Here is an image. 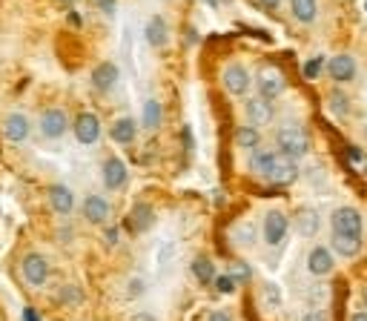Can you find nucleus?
Wrapping results in <instances>:
<instances>
[{"mask_svg": "<svg viewBox=\"0 0 367 321\" xmlns=\"http://www.w3.org/2000/svg\"><path fill=\"white\" fill-rule=\"evenodd\" d=\"M284 235H287V215L279 210H270L264 215V241L270 247H276L284 241Z\"/></svg>", "mask_w": 367, "mask_h": 321, "instance_id": "nucleus-9", "label": "nucleus"}, {"mask_svg": "<svg viewBox=\"0 0 367 321\" xmlns=\"http://www.w3.org/2000/svg\"><path fill=\"white\" fill-rule=\"evenodd\" d=\"M307 270L313 272V276H327V272L333 270V252L327 247H316L310 252V259H307Z\"/></svg>", "mask_w": 367, "mask_h": 321, "instance_id": "nucleus-20", "label": "nucleus"}, {"mask_svg": "<svg viewBox=\"0 0 367 321\" xmlns=\"http://www.w3.org/2000/svg\"><path fill=\"white\" fill-rule=\"evenodd\" d=\"M276 164H279V155H276V152L255 150L252 158H250V172H252V175H259V178H267V181H270V175H273Z\"/></svg>", "mask_w": 367, "mask_h": 321, "instance_id": "nucleus-13", "label": "nucleus"}, {"mask_svg": "<svg viewBox=\"0 0 367 321\" xmlns=\"http://www.w3.org/2000/svg\"><path fill=\"white\" fill-rule=\"evenodd\" d=\"M101 178H104V187L106 189H121L126 187V181H130V169H126V164L121 158H106L104 160V172H101Z\"/></svg>", "mask_w": 367, "mask_h": 321, "instance_id": "nucleus-5", "label": "nucleus"}, {"mask_svg": "<svg viewBox=\"0 0 367 321\" xmlns=\"http://www.w3.org/2000/svg\"><path fill=\"white\" fill-rule=\"evenodd\" d=\"M364 304H367V287H364Z\"/></svg>", "mask_w": 367, "mask_h": 321, "instance_id": "nucleus-43", "label": "nucleus"}, {"mask_svg": "<svg viewBox=\"0 0 367 321\" xmlns=\"http://www.w3.org/2000/svg\"><path fill=\"white\" fill-rule=\"evenodd\" d=\"M213 284H215V290H218V293H224V296H233V293H235V284H238V281L233 278V272H227V276H215V281H213Z\"/></svg>", "mask_w": 367, "mask_h": 321, "instance_id": "nucleus-29", "label": "nucleus"}, {"mask_svg": "<svg viewBox=\"0 0 367 321\" xmlns=\"http://www.w3.org/2000/svg\"><path fill=\"white\" fill-rule=\"evenodd\" d=\"M75 138H78V143H84V147L98 143V138H101V121H98L95 112H81V115L75 118Z\"/></svg>", "mask_w": 367, "mask_h": 321, "instance_id": "nucleus-2", "label": "nucleus"}, {"mask_svg": "<svg viewBox=\"0 0 367 321\" xmlns=\"http://www.w3.org/2000/svg\"><path fill=\"white\" fill-rule=\"evenodd\" d=\"M276 143H279L281 155L301 158V155H307V150H310V135L301 130V126L290 123V126H281V130L276 132Z\"/></svg>", "mask_w": 367, "mask_h": 321, "instance_id": "nucleus-1", "label": "nucleus"}, {"mask_svg": "<svg viewBox=\"0 0 367 321\" xmlns=\"http://www.w3.org/2000/svg\"><path fill=\"white\" fill-rule=\"evenodd\" d=\"M58 301L60 304H72V307H78V304H84V293H81V287L78 284H63L60 287V293H58Z\"/></svg>", "mask_w": 367, "mask_h": 321, "instance_id": "nucleus-28", "label": "nucleus"}, {"mask_svg": "<svg viewBox=\"0 0 367 321\" xmlns=\"http://www.w3.org/2000/svg\"><path fill=\"white\" fill-rule=\"evenodd\" d=\"M327 72L333 80H339V84H347V80L356 78V60L350 55H336L330 63H327Z\"/></svg>", "mask_w": 367, "mask_h": 321, "instance_id": "nucleus-15", "label": "nucleus"}, {"mask_svg": "<svg viewBox=\"0 0 367 321\" xmlns=\"http://www.w3.org/2000/svg\"><path fill=\"white\" fill-rule=\"evenodd\" d=\"M135 321H152V318H150V316H138Z\"/></svg>", "mask_w": 367, "mask_h": 321, "instance_id": "nucleus-41", "label": "nucleus"}, {"mask_svg": "<svg viewBox=\"0 0 367 321\" xmlns=\"http://www.w3.org/2000/svg\"><path fill=\"white\" fill-rule=\"evenodd\" d=\"M305 321H327V316L324 313H307Z\"/></svg>", "mask_w": 367, "mask_h": 321, "instance_id": "nucleus-37", "label": "nucleus"}, {"mask_svg": "<svg viewBox=\"0 0 367 321\" xmlns=\"http://www.w3.org/2000/svg\"><path fill=\"white\" fill-rule=\"evenodd\" d=\"M281 3V0H261V6H267V9H276Z\"/></svg>", "mask_w": 367, "mask_h": 321, "instance_id": "nucleus-38", "label": "nucleus"}, {"mask_svg": "<svg viewBox=\"0 0 367 321\" xmlns=\"http://www.w3.org/2000/svg\"><path fill=\"white\" fill-rule=\"evenodd\" d=\"M109 135H113L115 143H121V147H126V143H132L135 135H138V123L132 118H118L113 123V130H109Z\"/></svg>", "mask_w": 367, "mask_h": 321, "instance_id": "nucleus-21", "label": "nucleus"}, {"mask_svg": "<svg viewBox=\"0 0 367 321\" xmlns=\"http://www.w3.org/2000/svg\"><path fill=\"white\" fill-rule=\"evenodd\" d=\"M104 235H106V244H118V241H121V230L118 227H109Z\"/></svg>", "mask_w": 367, "mask_h": 321, "instance_id": "nucleus-34", "label": "nucleus"}, {"mask_svg": "<svg viewBox=\"0 0 367 321\" xmlns=\"http://www.w3.org/2000/svg\"><path fill=\"white\" fill-rule=\"evenodd\" d=\"M296 227H298L301 235H316V230H318V215H316L313 210H301V213L296 215Z\"/></svg>", "mask_w": 367, "mask_h": 321, "instance_id": "nucleus-27", "label": "nucleus"}, {"mask_svg": "<svg viewBox=\"0 0 367 321\" xmlns=\"http://www.w3.org/2000/svg\"><path fill=\"white\" fill-rule=\"evenodd\" d=\"M143 35H147L150 46L161 49V46H167V40H169V26H167V21L161 18V14H155V18H150L147 29H143Z\"/></svg>", "mask_w": 367, "mask_h": 321, "instance_id": "nucleus-18", "label": "nucleus"}, {"mask_svg": "<svg viewBox=\"0 0 367 321\" xmlns=\"http://www.w3.org/2000/svg\"><path fill=\"white\" fill-rule=\"evenodd\" d=\"M233 278H235V281H247V278H250V267H247L244 261H238V264L233 267Z\"/></svg>", "mask_w": 367, "mask_h": 321, "instance_id": "nucleus-33", "label": "nucleus"}, {"mask_svg": "<svg viewBox=\"0 0 367 321\" xmlns=\"http://www.w3.org/2000/svg\"><path fill=\"white\" fill-rule=\"evenodd\" d=\"M318 72H322V58H313L305 63V78H318Z\"/></svg>", "mask_w": 367, "mask_h": 321, "instance_id": "nucleus-32", "label": "nucleus"}, {"mask_svg": "<svg viewBox=\"0 0 367 321\" xmlns=\"http://www.w3.org/2000/svg\"><path fill=\"white\" fill-rule=\"evenodd\" d=\"M69 130V118L63 109H46L40 115V135L49 138V141H58L63 138V132Z\"/></svg>", "mask_w": 367, "mask_h": 321, "instance_id": "nucleus-3", "label": "nucleus"}, {"mask_svg": "<svg viewBox=\"0 0 367 321\" xmlns=\"http://www.w3.org/2000/svg\"><path fill=\"white\" fill-rule=\"evenodd\" d=\"M206 3H210V6H218V3H221V0H206Z\"/></svg>", "mask_w": 367, "mask_h": 321, "instance_id": "nucleus-42", "label": "nucleus"}, {"mask_svg": "<svg viewBox=\"0 0 367 321\" xmlns=\"http://www.w3.org/2000/svg\"><path fill=\"white\" fill-rule=\"evenodd\" d=\"M81 213H84V218L92 224V227H101V224H106L109 221V201L104 198V195H86L84 198V204H81Z\"/></svg>", "mask_w": 367, "mask_h": 321, "instance_id": "nucleus-6", "label": "nucleus"}, {"mask_svg": "<svg viewBox=\"0 0 367 321\" xmlns=\"http://www.w3.org/2000/svg\"><path fill=\"white\" fill-rule=\"evenodd\" d=\"M118 84V67L115 63H98V67L92 69V86L98 89V92H109Z\"/></svg>", "mask_w": 367, "mask_h": 321, "instance_id": "nucleus-16", "label": "nucleus"}, {"mask_svg": "<svg viewBox=\"0 0 367 321\" xmlns=\"http://www.w3.org/2000/svg\"><path fill=\"white\" fill-rule=\"evenodd\" d=\"M273 104H270V98H264V95H259V98H250L247 101V118L252 126H267L270 121H273Z\"/></svg>", "mask_w": 367, "mask_h": 321, "instance_id": "nucleus-12", "label": "nucleus"}, {"mask_svg": "<svg viewBox=\"0 0 367 321\" xmlns=\"http://www.w3.org/2000/svg\"><path fill=\"white\" fill-rule=\"evenodd\" d=\"M49 261L43 259L40 252H29L23 259V278L32 284V287H40L46 284V278H49Z\"/></svg>", "mask_w": 367, "mask_h": 321, "instance_id": "nucleus-4", "label": "nucleus"}, {"mask_svg": "<svg viewBox=\"0 0 367 321\" xmlns=\"http://www.w3.org/2000/svg\"><path fill=\"white\" fill-rule=\"evenodd\" d=\"M23 318H26V321H38V316L32 313V310H26V313H23Z\"/></svg>", "mask_w": 367, "mask_h": 321, "instance_id": "nucleus-39", "label": "nucleus"}, {"mask_svg": "<svg viewBox=\"0 0 367 321\" xmlns=\"http://www.w3.org/2000/svg\"><path fill=\"white\" fill-rule=\"evenodd\" d=\"M126 224H130V230L132 233H147L152 224H155V213H152V206L150 204H135L132 206V213H130V218H126Z\"/></svg>", "mask_w": 367, "mask_h": 321, "instance_id": "nucleus-17", "label": "nucleus"}, {"mask_svg": "<svg viewBox=\"0 0 367 321\" xmlns=\"http://www.w3.org/2000/svg\"><path fill=\"white\" fill-rule=\"evenodd\" d=\"M210 321H233L227 313H221V310H215V313H210Z\"/></svg>", "mask_w": 367, "mask_h": 321, "instance_id": "nucleus-36", "label": "nucleus"}, {"mask_svg": "<svg viewBox=\"0 0 367 321\" xmlns=\"http://www.w3.org/2000/svg\"><path fill=\"white\" fill-rule=\"evenodd\" d=\"M284 86H287V80L276 67H267V69L259 72V92L264 95V98H270V101L279 98V95L284 92Z\"/></svg>", "mask_w": 367, "mask_h": 321, "instance_id": "nucleus-7", "label": "nucleus"}, {"mask_svg": "<svg viewBox=\"0 0 367 321\" xmlns=\"http://www.w3.org/2000/svg\"><path fill=\"white\" fill-rule=\"evenodd\" d=\"M193 276L201 284H213L215 281V264L206 259V255H198V259H193Z\"/></svg>", "mask_w": 367, "mask_h": 321, "instance_id": "nucleus-25", "label": "nucleus"}, {"mask_svg": "<svg viewBox=\"0 0 367 321\" xmlns=\"http://www.w3.org/2000/svg\"><path fill=\"white\" fill-rule=\"evenodd\" d=\"M359 250H362V238L359 235H353V233H336L333 235V252L350 259V255H356Z\"/></svg>", "mask_w": 367, "mask_h": 321, "instance_id": "nucleus-22", "label": "nucleus"}, {"mask_svg": "<svg viewBox=\"0 0 367 321\" xmlns=\"http://www.w3.org/2000/svg\"><path fill=\"white\" fill-rule=\"evenodd\" d=\"M330 109L336 112V115H344V112H347V98H344L342 92H333L330 95Z\"/></svg>", "mask_w": 367, "mask_h": 321, "instance_id": "nucleus-30", "label": "nucleus"}, {"mask_svg": "<svg viewBox=\"0 0 367 321\" xmlns=\"http://www.w3.org/2000/svg\"><path fill=\"white\" fill-rule=\"evenodd\" d=\"M298 178V164H296V158H279V164L273 169V175H270V184H276V187H290L293 181Z\"/></svg>", "mask_w": 367, "mask_h": 321, "instance_id": "nucleus-14", "label": "nucleus"}, {"mask_svg": "<svg viewBox=\"0 0 367 321\" xmlns=\"http://www.w3.org/2000/svg\"><path fill=\"white\" fill-rule=\"evenodd\" d=\"M333 230L362 235V215H359V210H353V206H342V210H336V213H333Z\"/></svg>", "mask_w": 367, "mask_h": 321, "instance_id": "nucleus-10", "label": "nucleus"}, {"mask_svg": "<svg viewBox=\"0 0 367 321\" xmlns=\"http://www.w3.org/2000/svg\"><path fill=\"white\" fill-rule=\"evenodd\" d=\"M63 3H72V0H63Z\"/></svg>", "mask_w": 367, "mask_h": 321, "instance_id": "nucleus-44", "label": "nucleus"}, {"mask_svg": "<svg viewBox=\"0 0 367 321\" xmlns=\"http://www.w3.org/2000/svg\"><path fill=\"white\" fill-rule=\"evenodd\" d=\"M49 204L60 218H67L75 210V192L67 184H55V187H49Z\"/></svg>", "mask_w": 367, "mask_h": 321, "instance_id": "nucleus-11", "label": "nucleus"}, {"mask_svg": "<svg viewBox=\"0 0 367 321\" xmlns=\"http://www.w3.org/2000/svg\"><path fill=\"white\" fill-rule=\"evenodd\" d=\"M350 321H367V313H356L353 318H350Z\"/></svg>", "mask_w": 367, "mask_h": 321, "instance_id": "nucleus-40", "label": "nucleus"}, {"mask_svg": "<svg viewBox=\"0 0 367 321\" xmlns=\"http://www.w3.org/2000/svg\"><path fill=\"white\" fill-rule=\"evenodd\" d=\"M290 9H293V18L298 23H313L316 14H318V3H316V0H290Z\"/></svg>", "mask_w": 367, "mask_h": 321, "instance_id": "nucleus-24", "label": "nucleus"}, {"mask_svg": "<svg viewBox=\"0 0 367 321\" xmlns=\"http://www.w3.org/2000/svg\"><path fill=\"white\" fill-rule=\"evenodd\" d=\"M264 296L270 301V307H279V304H281V296H279V287L276 284H267L264 287Z\"/></svg>", "mask_w": 367, "mask_h": 321, "instance_id": "nucleus-31", "label": "nucleus"}, {"mask_svg": "<svg viewBox=\"0 0 367 321\" xmlns=\"http://www.w3.org/2000/svg\"><path fill=\"white\" fill-rule=\"evenodd\" d=\"M98 3H101V9L106 14H115V0H98Z\"/></svg>", "mask_w": 367, "mask_h": 321, "instance_id": "nucleus-35", "label": "nucleus"}, {"mask_svg": "<svg viewBox=\"0 0 367 321\" xmlns=\"http://www.w3.org/2000/svg\"><path fill=\"white\" fill-rule=\"evenodd\" d=\"M235 143L241 150H255L261 143V135H259V130H255L252 123L250 126H238V130H235Z\"/></svg>", "mask_w": 367, "mask_h": 321, "instance_id": "nucleus-26", "label": "nucleus"}, {"mask_svg": "<svg viewBox=\"0 0 367 321\" xmlns=\"http://www.w3.org/2000/svg\"><path fill=\"white\" fill-rule=\"evenodd\" d=\"M3 132L12 143H23L29 138V118L21 115V112H12V115L6 118V123H3Z\"/></svg>", "mask_w": 367, "mask_h": 321, "instance_id": "nucleus-19", "label": "nucleus"}, {"mask_svg": "<svg viewBox=\"0 0 367 321\" xmlns=\"http://www.w3.org/2000/svg\"><path fill=\"white\" fill-rule=\"evenodd\" d=\"M141 123H143V130H158V126L164 123V106L158 104V101H147L143 104V115H141Z\"/></svg>", "mask_w": 367, "mask_h": 321, "instance_id": "nucleus-23", "label": "nucleus"}, {"mask_svg": "<svg viewBox=\"0 0 367 321\" xmlns=\"http://www.w3.org/2000/svg\"><path fill=\"white\" fill-rule=\"evenodd\" d=\"M221 80H224V89L230 95H244L250 89V72L241 67V63H230V67L224 69V75H221Z\"/></svg>", "mask_w": 367, "mask_h": 321, "instance_id": "nucleus-8", "label": "nucleus"}]
</instances>
